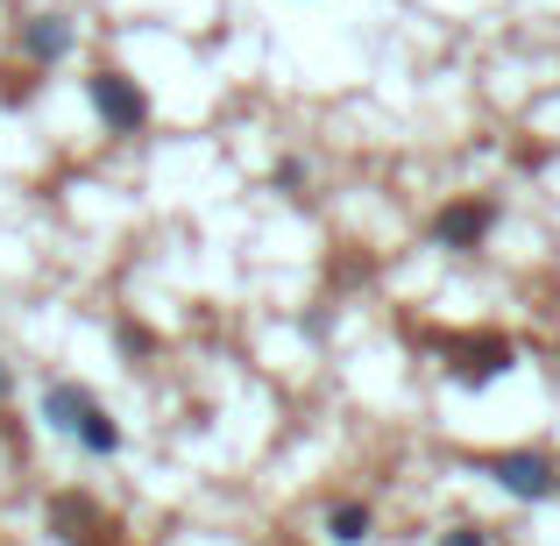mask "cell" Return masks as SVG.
Listing matches in <instances>:
<instances>
[{
  "mask_svg": "<svg viewBox=\"0 0 560 546\" xmlns=\"http://www.w3.org/2000/svg\"><path fill=\"white\" fill-rule=\"evenodd\" d=\"M14 50L28 57V71H57L71 50H79V22L65 8H36L14 22Z\"/></svg>",
  "mask_w": 560,
  "mask_h": 546,
  "instance_id": "7",
  "label": "cell"
},
{
  "mask_svg": "<svg viewBox=\"0 0 560 546\" xmlns=\"http://www.w3.org/2000/svg\"><path fill=\"white\" fill-rule=\"evenodd\" d=\"M490 234H497V199H447L425 220V242H433L440 256H476Z\"/></svg>",
  "mask_w": 560,
  "mask_h": 546,
  "instance_id": "5",
  "label": "cell"
},
{
  "mask_svg": "<svg viewBox=\"0 0 560 546\" xmlns=\"http://www.w3.org/2000/svg\"><path fill=\"white\" fill-rule=\"evenodd\" d=\"M36 411H43V426H50L57 440H71V448L85 454V462H114V454L128 448L121 419H114V411L100 405V391H93V383H79V376H50Z\"/></svg>",
  "mask_w": 560,
  "mask_h": 546,
  "instance_id": "1",
  "label": "cell"
},
{
  "mask_svg": "<svg viewBox=\"0 0 560 546\" xmlns=\"http://www.w3.org/2000/svg\"><path fill=\"white\" fill-rule=\"evenodd\" d=\"M482 476H490L504 497H518V504H553V497H560V462H553L547 448H504V454H482Z\"/></svg>",
  "mask_w": 560,
  "mask_h": 546,
  "instance_id": "3",
  "label": "cell"
},
{
  "mask_svg": "<svg viewBox=\"0 0 560 546\" xmlns=\"http://www.w3.org/2000/svg\"><path fill=\"white\" fill-rule=\"evenodd\" d=\"M511 369H518V341H511V334H462V341H447L454 391H490Z\"/></svg>",
  "mask_w": 560,
  "mask_h": 546,
  "instance_id": "4",
  "label": "cell"
},
{
  "mask_svg": "<svg viewBox=\"0 0 560 546\" xmlns=\"http://www.w3.org/2000/svg\"><path fill=\"white\" fill-rule=\"evenodd\" d=\"M319 533H327L334 546H370L376 539V504L370 497H327V504H319Z\"/></svg>",
  "mask_w": 560,
  "mask_h": 546,
  "instance_id": "8",
  "label": "cell"
},
{
  "mask_svg": "<svg viewBox=\"0 0 560 546\" xmlns=\"http://www.w3.org/2000/svg\"><path fill=\"white\" fill-rule=\"evenodd\" d=\"M85 107H93V121L107 128V136H121V142L150 128V93H142V79L121 71V65H93L85 71Z\"/></svg>",
  "mask_w": 560,
  "mask_h": 546,
  "instance_id": "2",
  "label": "cell"
},
{
  "mask_svg": "<svg viewBox=\"0 0 560 546\" xmlns=\"http://www.w3.org/2000/svg\"><path fill=\"white\" fill-rule=\"evenodd\" d=\"M270 185L299 199V191H305V164H299V156H277V164H270Z\"/></svg>",
  "mask_w": 560,
  "mask_h": 546,
  "instance_id": "10",
  "label": "cell"
},
{
  "mask_svg": "<svg viewBox=\"0 0 560 546\" xmlns=\"http://www.w3.org/2000/svg\"><path fill=\"white\" fill-rule=\"evenodd\" d=\"M284 546H299V539H284Z\"/></svg>",
  "mask_w": 560,
  "mask_h": 546,
  "instance_id": "13",
  "label": "cell"
},
{
  "mask_svg": "<svg viewBox=\"0 0 560 546\" xmlns=\"http://www.w3.org/2000/svg\"><path fill=\"white\" fill-rule=\"evenodd\" d=\"M433 546H490V533H482L476 519H462V525H447V533H440Z\"/></svg>",
  "mask_w": 560,
  "mask_h": 546,
  "instance_id": "11",
  "label": "cell"
},
{
  "mask_svg": "<svg viewBox=\"0 0 560 546\" xmlns=\"http://www.w3.org/2000/svg\"><path fill=\"white\" fill-rule=\"evenodd\" d=\"M14 397V362H0V405Z\"/></svg>",
  "mask_w": 560,
  "mask_h": 546,
  "instance_id": "12",
  "label": "cell"
},
{
  "mask_svg": "<svg viewBox=\"0 0 560 546\" xmlns=\"http://www.w3.org/2000/svg\"><path fill=\"white\" fill-rule=\"evenodd\" d=\"M114 341H121V356H128V362H150V356H156L150 327H136V320H114Z\"/></svg>",
  "mask_w": 560,
  "mask_h": 546,
  "instance_id": "9",
  "label": "cell"
},
{
  "mask_svg": "<svg viewBox=\"0 0 560 546\" xmlns=\"http://www.w3.org/2000/svg\"><path fill=\"white\" fill-rule=\"evenodd\" d=\"M43 525H50L65 546H121V525H114L85 490H57L50 504H43Z\"/></svg>",
  "mask_w": 560,
  "mask_h": 546,
  "instance_id": "6",
  "label": "cell"
}]
</instances>
